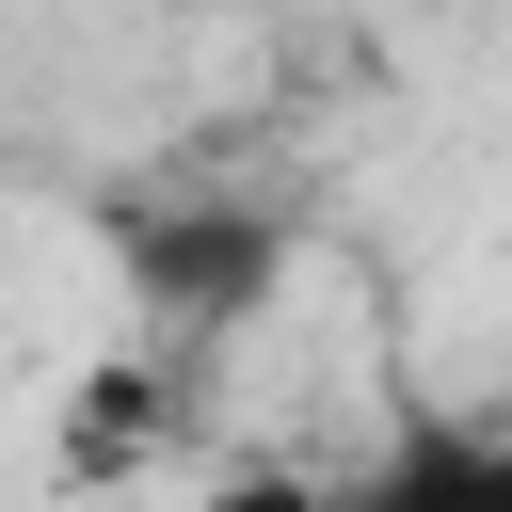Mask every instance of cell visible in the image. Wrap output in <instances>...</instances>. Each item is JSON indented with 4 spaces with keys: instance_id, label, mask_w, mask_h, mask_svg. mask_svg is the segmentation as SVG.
Listing matches in <instances>:
<instances>
[{
    "instance_id": "7a4b0ae2",
    "label": "cell",
    "mask_w": 512,
    "mask_h": 512,
    "mask_svg": "<svg viewBox=\"0 0 512 512\" xmlns=\"http://www.w3.org/2000/svg\"><path fill=\"white\" fill-rule=\"evenodd\" d=\"M192 416H208V352H192V336H128V352H96V368L64 384L48 480H64V496H112V480H144Z\"/></svg>"
},
{
    "instance_id": "3957f363",
    "label": "cell",
    "mask_w": 512,
    "mask_h": 512,
    "mask_svg": "<svg viewBox=\"0 0 512 512\" xmlns=\"http://www.w3.org/2000/svg\"><path fill=\"white\" fill-rule=\"evenodd\" d=\"M336 512H512V416L384 400V448L336 480Z\"/></svg>"
},
{
    "instance_id": "6da1fadb",
    "label": "cell",
    "mask_w": 512,
    "mask_h": 512,
    "mask_svg": "<svg viewBox=\"0 0 512 512\" xmlns=\"http://www.w3.org/2000/svg\"><path fill=\"white\" fill-rule=\"evenodd\" d=\"M112 272H128V320H144V336L224 352V336L288 288V224H272L256 192H128V208H112Z\"/></svg>"
},
{
    "instance_id": "277c9868",
    "label": "cell",
    "mask_w": 512,
    "mask_h": 512,
    "mask_svg": "<svg viewBox=\"0 0 512 512\" xmlns=\"http://www.w3.org/2000/svg\"><path fill=\"white\" fill-rule=\"evenodd\" d=\"M192 512H336V480H320V464H288V448H224Z\"/></svg>"
}]
</instances>
